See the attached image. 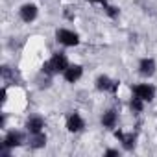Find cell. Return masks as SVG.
<instances>
[{"label": "cell", "mask_w": 157, "mask_h": 157, "mask_svg": "<svg viewBox=\"0 0 157 157\" xmlns=\"http://www.w3.org/2000/svg\"><path fill=\"white\" fill-rule=\"evenodd\" d=\"M68 67V63H67V57L63 56V54H54L44 65H43V74H46V76H52V74H57V72H65V68Z\"/></svg>", "instance_id": "6da1fadb"}, {"label": "cell", "mask_w": 157, "mask_h": 157, "mask_svg": "<svg viewBox=\"0 0 157 157\" xmlns=\"http://www.w3.org/2000/svg\"><path fill=\"white\" fill-rule=\"evenodd\" d=\"M131 91H133V96L140 98L142 102H151L153 96H155V89H153L151 85H148V83L135 85V87H131Z\"/></svg>", "instance_id": "7a4b0ae2"}, {"label": "cell", "mask_w": 157, "mask_h": 157, "mask_svg": "<svg viewBox=\"0 0 157 157\" xmlns=\"http://www.w3.org/2000/svg\"><path fill=\"white\" fill-rule=\"evenodd\" d=\"M56 37H57V41H59L61 44H65V46H76L78 43H80L78 33H74V32H70V30H57Z\"/></svg>", "instance_id": "3957f363"}, {"label": "cell", "mask_w": 157, "mask_h": 157, "mask_svg": "<svg viewBox=\"0 0 157 157\" xmlns=\"http://www.w3.org/2000/svg\"><path fill=\"white\" fill-rule=\"evenodd\" d=\"M118 85H120V82H115L107 76H98V80H96V89L104 91V93H117Z\"/></svg>", "instance_id": "277c9868"}, {"label": "cell", "mask_w": 157, "mask_h": 157, "mask_svg": "<svg viewBox=\"0 0 157 157\" xmlns=\"http://www.w3.org/2000/svg\"><path fill=\"white\" fill-rule=\"evenodd\" d=\"M83 128H85V122L80 117V113H70L68 115V118H67V129L70 133H78V131H82Z\"/></svg>", "instance_id": "5b68a950"}, {"label": "cell", "mask_w": 157, "mask_h": 157, "mask_svg": "<svg viewBox=\"0 0 157 157\" xmlns=\"http://www.w3.org/2000/svg\"><path fill=\"white\" fill-rule=\"evenodd\" d=\"M115 137L122 142V146L126 148V150H133L135 148V142H137V135L131 131V133H126V131H115Z\"/></svg>", "instance_id": "8992f818"}, {"label": "cell", "mask_w": 157, "mask_h": 157, "mask_svg": "<svg viewBox=\"0 0 157 157\" xmlns=\"http://www.w3.org/2000/svg\"><path fill=\"white\" fill-rule=\"evenodd\" d=\"M82 74H83V68H82L80 65H68V67L65 68V72H63L65 80H67L68 83H74V82H78V80L82 78Z\"/></svg>", "instance_id": "52a82bcc"}, {"label": "cell", "mask_w": 157, "mask_h": 157, "mask_svg": "<svg viewBox=\"0 0 157 157\" xmlns=\"http://www.w3.org/2000/svg\"><path fill=\"white\" fill-rule=\"evenodd\" d=\"M22 140H24V135H22L21 131H10V133L4 137V140H2V146H6V148H15V146H21Z\"/></svg>", "instance_id": "ba28073f"}, {"label": "cell", "mask_w": 157, "mask_h": 157, "mask_svg": "<svg viewBox=\"0 0 157 157\" xmlns=\"http://www.w3.org/2000/svg\"><path fill=\"white\" fill-rule=\"evenodd\" d=\"M139 72H140V76H144V78L153 76V72H155V61L150 59V57L140 59V63H139Z\"/></svg>", "instance_id": "9c48e42d"}, {"label": "cell", "mask_w": 157, "mask_h": 157, "mask_svg": "<svg viewBox=\"0 0 157 157\" xmlns=\"http://www.w3.org/2000/svg\"><path fill=\"white\" fill-rule=\"evenodd\" d=\"M35 17H37V8L33 4H24L21 8V19L24 22H32V21H35Z\"/></svg>", "instance_id": "30bf717a"}, {"label": "cell", "mask_w": 157, "mask_h": 157, "mask_svg": "<svg viewBox=\"0 0 157 157\" xmlns=\"http://www.w3.org/2000/svg\"><path fill=\"white\" fill-rule=\"evenodd\" d=\"M26 128L30 133H41L43 128H44V120L41 117H30L28 122H26Z\"/></svg>", "instance_id": "8fae6325"}, {"label": "cell", "mask_w": 157, "mask_h": 157, "mask_svg": "<svg viewBox=\"0 0 157 157\" xmlns=\"http://www.w3.org/2000/svg\"><path fill=\"white\" fill-rule=\"evenodd\" d=\"M117 120H118V115H117L115 109L105 111L104 117H102V124H104L105 128H115V126H117Z\"/></svg>", "instance_id": "7c38bea8"}, {"label": "cell", "mask_w": 157, "mask_h": 157, "mask_svg": "<svg viewBox=\"0 0 157 157\" xmlns=\"http://www.w3.org/2000/svg\"><path fill=\"white\" fill-rule=\"evenodd\" d=\"M46 144V135L41 131V133H30V148H43Z\"/></svg>", "instance_id": "4fadbf2b"}, {"label": "cell", "mask_w": 157, "mask_h": 157, "mask_svg": "<svg viewBox=\"0 0 157 157\" xmlns=\"http://www.w3.org/2000/svg\"><path fill=\"white\" fill-rule=\"evenodd\" d=\"M142 104H144V102H142L140 98H137V96H133L131 102H129V105H131V109H133L135 113H140V111H142Z\"/></svg>", "instance_id": "5bb4252c"}, {"label": "cell", "mask_w": 157, "mask_h": 157, "mask_svg": "<svg viewBox=\"0 0 157 157\" xmlns=\"http://www.w3.org/2000/svg\"><path fill=\"white\" fill-rule=\"evenodd\" d=\"M105 13H107L111 19H115V17L118 15V8H113V6H105Z\"/></svg>", "instance_id": "9a60e30c"}, {"label": "cell", "mask_w": 157, "mask_h": 157, "mask_svg": "<svg viewBox=\"0 0 157 157\" xmlns=\"http://www.w3.org/2000/svg\"><path fill=\"white\" fill-rule=\"evenodd\" d=\"M105 155L113 157V155H118V151H117V150H107V151H105Z\"/></svg>", "instance_id": "2e32d148"}, {"label": "cell", "mask_w": 157, "mask_h": 157, "mask_svg": "<svg viewBox=\"0 0 157 157\" xmlns=\"http://www.w3.org/2000/svg\"><path fill=\"white\" fill-rule=\"evenodd\" d=\"M89 2H100V4H104V6H105L107 0H89Z\"/></svg>", "instance_id": "e0dca14e"}]
</instances>
